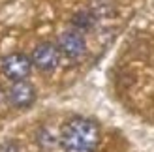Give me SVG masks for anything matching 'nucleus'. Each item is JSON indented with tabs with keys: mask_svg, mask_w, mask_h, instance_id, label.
I'll list each match as a JSON object with an SVG mask.
<instances>
[{
	"mask_svg": "<svg viewBox=\"0 0 154 152\" xmlns=\"http://www.w3.org/2000/svg\"><path fill=\"white\" fill-rule=\"evenodd\" d=\"M0 152H21L19 145L17 143H13V141H6L0 145Z\"/></svg>",
	"mask_w": 154,
	"mask_h": 152,
	"instance_id": "nucleus-8",
	"label": "nucleus"
},
{
	"mask_svg": "<svg viewBox=\"0 0 154 152\" xmlns=\"http://www.w3.org/2000/svg\"><path fill=\"white\" fill-rule=\"evenodd\" d=\"M72 25L75 26V30L85 32V30H90L92 26L96 25V17H94V13L83 10V11H77L72 17Z\"/></svg>",
	"mask_w": 154,
	"mask_h": 152,
	"instance_id": "nucleus-6",
	"label": "nucleus"
},
{
	"mask_svg": "<svg viewBox=\"0 0 154 152\" xmlns=\"http://www.w3.org/2000/svg\"><path fill=\"white\" fill-rule=\"evenodd\" d=\"M8 100L17 109H28L36 102V88L28 81H15L8 88Z\"/></svg>",
	"mask_w": 154,
	"mask_h": 152,
	"instance_id": "nucleus-5",
	"label": "nucleus"
},
{
	"mask_svg": "<svg viewBox=\"0 0 154 152\" xmlns=\"http://www.w3.org/2000/svg\"><path fill=\"white\" fill-rule=\"evenodd\" d=\"M60 55L62 53H60L57 43L42 41L34 47L32 55H30V60H32V64L40 71H53V70H57V66L60 62Z\"/></svg>",
	"mask_w": 154,
	"mask_h": 152,
	"instance_id": "nucleus-3",
	"label": "nucleus"
},
{
	"mask_svg": "<svg viewBox=\"0 0 154 152\" xmlns=\"http://www.w3.org/2000/svg\"><path fill=\"white\" fill-rule=\"evenodd\" d=\"M38 143L47 150V148H53L57 145V139L53 137V135L47 132V130H40V133H38Z\"/></svg>",
	"mask_w": 154,
	"mask_h": 152,
	"instance_id": "nucleus-7",
	"label": "nucleus"
},
{
	"mask_svg": "<svg viewBox=\"0 0 154 152\" xmlns=\"http://www.w3.org/2000/svg\"><path fill=\"white\" fill-rule=\"evenodd\" d=\"M58 141L64 152H94L100 145V126L90 118L73 117L64 124Z\"/></svg>",
	"mask_w": 154,
	"mask_h": 152,
	"instance_id": "nucleus-1",
	"label": "nucleus"
},
{
	"mask_svg": "<svg viewBox=\"0 0 154 152\" xmlns=\"http://www.w3.org/2000/svg\"><path fill=\"white\" fill-rule=\"evenodd\" d=\"M8 103H10V100H8V90H4L0 87V111H4V107Z\"/></svg>",
	"mask_w": 154,
	"mask_h": 152,
	"instance_id": "nucleus-9",
	"label": "nucleus"
},
{
	"mask_svg": "<svg viewBox=\"0 0 154 152\" xmlns=\"http://www.w3.org/2000/svg\"><path fill=\"white\" fill-rule=\"evenodd\" d=\"M32 60L26 56L25 53H10L0 60V68L2 73L6 75L10 81H26V77L32 71Z\"/></svg>",
	"mask_w": 154,
	"mask_h": 152,
	"instance_id": "nucleus-2",
	"label": "nucleus"
},
{
	"mask_svg": "<svg viewBox=\"0 0 154 152\" xmlns=\"http://www.w3.org/2000/svg\"><path fill=\"white\" fill-rule=\"evenodd\" d=\"M58 49L68 58H81L87 53V40L79 30H66L58 38Z\"/></svg>",
	"mask_w": 154,
	"mask_h": 152,
	"instance_id": "nucleus-4",
	"label": "nucleus"
}]
</instances>
